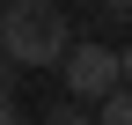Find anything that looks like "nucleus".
I'll return each instance as SVG.
<instances>
[{
  "instance_id": "nucleus-3",
  "label": "nucleus",
  "mask_w": 132,
  "mask_h": 125,
  "mask_svg": "<svg viewBox=\"0 0 132 125\" xmlns=\"http://www.w3.org/2000/svg\"><path fill=\"white\" fill-rule=\"evenodd\" d=\"M95 125H132V88H125V81L110 88L103 103H95Z\"/></svg>"
},
{
  "instance_id": "nucleus-7",
  "label": "nucleus",
  "mask_w": 132,
  "mask_h": 125,
  "mask_svg": "<svg viewBox=\"0 0 132 125\" xmlns=\"http://www.w3.org/2000/svg\"><path fill=\"white\" fill-rule=\"evenodd\" d=\"M103 15L110 22H132V0H103Z\"/></svg>"
},
{
  "instance_id": "nucleus-9",
  "label": "nucleus",
  "mask_w": 132,
  "mask_h": 125,
  "mask_svg": "<svg viewBox=\"0 0 132 125\" xmlns=\"http://www.w3.org/2000/svg\"><path fill=\"white\" fill-rule=\"evenodd\" d=\"M0 7H7V0H0Z\"/></svg>"
},
{
  "instance_id": "nucleus-2",
  "label": "nucleus",
  "mask_w": 132,
  "mask_h": 125,
  "mask_svg": "<svg viewBox=\"0 0 132 125\" xmlns=\"http://www.w3.org/2000/svg\"><path fill=\"white\" fill-rule=\"evenodd\" d=\"M66 96L73 103H103L110 88H118V52L110 44H66Z\"/></svg>"
},
{
  "instance_id": "nucleus-8",
  "label": "nucleus",
  "mask_w": 132,
  "mask_h": 125,
  "mask_svg": "<svg viewBox=\"0 0 132 125\" xmlns=\"http://www.w3.org/2000/svg\"><path fill=\"white\" fill-rule=\"evenodd\" d=\"M118 81L132 88V37H125V52H118Z\"/></svg>"
},
{
  "instance_id": "nucleus-5",
  "label": "nucleus",
  "mask_w": 132,
  "mask_h": 125,
  "mask_svg": "<svg viewBox=\"0 0 132 125\" xmlns=\"http://www.w3.org/2000/svg\"><path fill=\"white\" fill-rule=\"evenodd\" d=\"M0 125H29V118H22V103H15L7 88H0Z\"/></svg>"
},
{
  "instance_id": "nucleus-4",
  "label": "nucleus",
  "mask_w": 132,
  "mask_h": 125,
  "mask_svg": "<svg viewBox=\"0 0 132 125\" xmlns=\"http://www.w3.org/2000/svg\"><path fill=\"white\" fill-rule=\"evenodd\" d=\"M44 125H95V111H81V103H66V96H59L52 111H44Z\"/></svg>"
},
{
  "instance_id": "nucleus-6",
  "label": "nucleus",
  "mask_w": 132,
  "mask_h": 125,
  "mask_svg": "<svg viewBox=\"0 0 132 125\" xmlns=\"http://www.w3.org/2000/svg\"><path fill=\"white\" fill-rule=\"evenodd\" d=\"M15 74H22V66H15V59L0 52V88H7V96H15Z\"/></svg>"
},
{
  "instance_id": "nucleus-1",
  "label": "nucleus",
  "mask_w": 132,
  "mask_h": 125,
  "mask_svg": "<svg viewBox=\"0 0 132 125\" xmlns=\"http://www.w3.org/2000/svg\"><path fill=\"white\" fill-rule=\"evenodd\" d=\"M66 44H73V29H66V7L59 0H7L0 7V52L15 59V66H59Z\"/></svg>"
}]
</instances>
